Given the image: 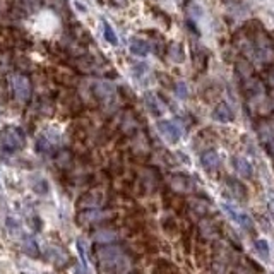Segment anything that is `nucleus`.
Wrapping results in <instances>:
<instances>
[{
	"mask_svg": "<svg viewBox=\"0 0 274 274\" xmlns=\"http://www.w3.org/2000/svg\"><path fill=\"white\" fill-rule=\"evenodd\" d=\"M0 142H2V148L7 151H18V149L24 148L26 137L18 127H7L0 134Z\"/></svg>",
	"mask_w": 274,
	"mask_h": 274,
	"instance_id": "obj_1",
	"label": "nucleus"
},
{
	"mask_svg": "<svg viewBox=\"0 0 274 274\" xmlns=\"http://www.w3.org/2000/svg\"><path fill=\"white\" fill-rule=\"evenodd\" d=\"M12 86H14V93L19 101H28L29 96H31V84H29L28 79L24 76H14Z\"/></svg>",
	"mask_w": 274,
	"mask_h": 274,
	"instance_id": "obj_2",
	"label": "nucleus"
},
{
	"mask_svg": "<svg viewBox=\"0 0 274 274\" xmlns=\"http://www.w3.org/2000/svg\"><path fill=\"white\" fill-rule=\"evenodd\" d=\"M158 129H159V132H161V136L165 137L168 142H176L180 139V129L173 122L163 120V122L158 123Z\"/></svg>",
	"mask_w": 274,
	"mask_h": 274,
	"instance_id": "obj_3",
	"label": "nucleus"
},
{
	"mask_svg": "<svg viewBox=\"0 0 274 274\" xmlns=\"http://www.w3.org/2000/svg\"><path fill=\"white\" fill-rule=\"evenodd\" d=\"M130 52L137 57H146L149 53V45L139 38H132L130 39Z\"/></svg>",
	"mask_w": 274,
	"mask_h": 274,
	"instance_id": "obj_4",
	"label": "nucleus"
},
{
	"mask_svg": "<svg viewBox=\"0 0 274 274\" xmlns=\"http://www.w3.org/2000/svg\"><path fill=\"white\" fill-rule=\"evenodd\" d=\"M215 117L218 120H221V122H232L233 120V110L230 108L226 103H223V105H219L218 108L215 110Z\"/></svg>",
	"mask_w": 274,
	"mask_h": 274,
	"instance_id": "obj_5",
	"label": "nucleus"
},
{
	"mask_svg": "<svg viewBox=\"0 0 274 274\" xmlns=\"http://www.w3.org/2000/svg\"><path fill=\"white\" fill-rule=\"evenodd\" d=\"M46 254H48V259L52 260L53 264H57V266H63V264L67 262V260H69V257H67V254L65 252H60L59 249H55V247H53V249H48L46 250Z\"/></svg>",
	"mask_w": 274,
	"mask_h": 274,
	"instance_id": "obj_6",
	"label": "nucleus"
},
{
	"mask_svg": "<svg viewBox=\"0 0 274 274\" xmlns=\"http://www.w3.org/2000/svg\"><path fill=\"white\" fill-rule=\"evenodd\" d=\"M22 249H24L26 254H29V255H33V257H38V254H39L38 245H36V242L33 238H24V242H22Z\"/></svg>",
	"mask_w": 274,
	"mask_h": 274,
	"instance_id": "obj_7",
	"label": "nucleus"
},
{
	"mask_svg": "<svg viewBox=\"0 0 274 274\" xmlns=\"http://www.w3.org/2000/svg\"><path fill=\"white\" fill-rule=\"evenodd\" d=\"M103 36H105L106 41L112 43V45H117V43H118V39H117L115 31H113L112 26H110L108 22H103Z\"/></svg>",
	"mask_w": 274,
	"mask_h": 274,
	"instance_id": "obj_8",
	"label": "nucleus"
},
{
	"mask_svg": "<svg viewBox=\"0 0 274 274\" xmlns=\"http://www.w3.org/2000/svg\"><path fill=\"white\" fill-rule=\"evenodd\" d=\"M170 55H172V60H175V62H182L183 60V50L180 48V45L173 43V45L170 46Z\"/></svg>",
	"mask_w": 274,
	"mask_h": 274,
	"instance_id": "obj_9",
	"label": "nucleus"
},
{
	"mask_svg": "<svg viewBox=\"0 0 274 274\" xmlns=\"http://www.w3.org/2000/svg\"><path fill=\"white\" fill-rule=\"evenodd\" d=\"M202 163H204V165H206V166L216 165V155H215V153H208V155H204Z\"/></svg>",
	"mask_w": 274,
	"mask_h": 274,
	"instance_id": "obj_10",
	"label": "nucleus"
}]
</instances>
